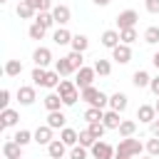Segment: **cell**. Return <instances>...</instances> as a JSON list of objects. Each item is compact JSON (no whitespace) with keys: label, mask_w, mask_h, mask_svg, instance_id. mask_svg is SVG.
<instances>
[{"label":"cell","mask_w":159,"mask_h":159,"mask_svg":"<svg viewBox=\"0 0 159 159\" xmlns=\"http://www.w3.org/2000/svg\"><path fill=\"white\" fill-rule=\"evenodd\" d=\"M55 92L62 97L65 107H72V104H77V99H82V94H80V87L75 84V80H62V82L57 84V89H55Z\"/></svg>","instance_id":"1"},{"label":"cell","mask_w":159,"mask_h":159,"mask_svg":"<svg viewBox=\"0 0 159 159\" xmlns=\"http://www.w3.org/2000/svg\"><path fill=\"white\" fill-rule=\"evenodd\" d=\"M5 75H7V77L22 75V62H20V60H7V62H5Z\"/></svg>","instance_id":"33"},{"label":"cell","mask_w":159,"mask_h":159,"mask_svg":"<svg viewBox=\"0 0 159 159\" xmlns=\"http://www.w3.org/2000/svg\"><path fill=\"white\" fill-rule=\"evenodd\" d=\"M92 2H94V5H97V7H107V5H109V2H112V0H92Z\"/></svg>","instance_id":"47"},{"label":"cell","mask_w":159,"mask_h":159,"mask_svg":"<svg viewBox=\"0 0 159 159\" xmlns=\"http://www.w3.org/2000/svg\"><path fill=\"white\" fill-rule=\"evenodd\" d=\"M117 132H119V137H122V139L134 137V132H137V122H134V119H124V122L119 124V129H117Z\"/></svg>","instance_id":"29"},{"label":"cell","mask_w":159,"mask_h":159,"mask_svg":"<svg viewBox=\"0 0 159 159\" xmlns=\"http://www.w3.org/2000/svg\"><path fill=\"white\" fill-rule=\"evenodd\" d=\"M35 22H40L45 30H50V27H55V17H52V10L50 12H37V17H35Z\"/></svg>","instance_id":"36"},{"label":"cell","mask_w":159,"mask_h":159,"mask_svg":"<svg viewBox=\"0 0 159 159\" xmlns=\"http://www.w3.org/2000/svg\"><path fill=\"white\" fill-rule=\"evenodd\" d=\"M67 60H70V65H72L75 72H80V70L84 67V55H82V52H70Z\"/></svg>","instance_id":"38"},{"label":"cell","mask_w":159,"mask_h":159,"mask_svg":"<svg viewBox=\"0 0 159 159\" xmlns=\"http://www.w3.org/2000/svg\"><path fill=\"white\" fill-rule=\"evenodd\" d=\"M80 144H82L84 149H92V147L97 144V137H94L89 129H82V132H80Z\"/></svg>","instance_id":"35"},{"label":"cell","mask_w":159,"mask_h":159,"mask_svg":"<svg viewBox=\"0 0 159 159\" xmlns=\"http://www.w3.org/2000/svg\"><path fill=\"white\" fill-rule=\"evenodd\" d=\"M70 47H72V52H82V55H84V50L89 47V37L82 35V32H77V35L72 37V45H70Z\"/></svg>","instance_id":"23"},{"label":"cell","mask_w":159,"mask_h":159,"mask_svg":"<svg viewBox=\"0 0 159 159\" xmlns=\"http://www.w3.org/2000/svg\"><path fill=\"white\" fill-rule=\"evenodd\" d=\"M127 107H129V97H127L124 92H114V94L109 97V109H114V112L122 114Z\"/></svg>","instance_id":"12"},{"label":"cell","mask_w":159,"mask_h":159,"mask_svg":"<svg viewBox=\"0 0 159 159\" xmlns=\"http://www.w3.org/2000/svg\"><path fill=\"white\" fill-rule=\"evenodd\" d=\"M149 89H152V94H154V97H159V75H157V77H152Z\"/></svg>","instance_id":"45"},{"label":"cell","mask_w":159,"mask_h":159,"mask_svg":"<svg viewBox=\"0 0 159 159\" xmlns=\"http://www.w3.org/2000/svg\"><path fill=\"white\" fill-rule=\"evenodd\" d=\"M72 32L67 30V27H57L55 32H52V40H55V45H60V47H65V45H72Z\"/></svg>","instance_id":"18"},{"label":"cell","mask_w":159,"mask_h":159,"mask_svg":"<svg viewBox=\"0 0 159 159\" xmlns=\"http://www.w3.org/2000/svg\"><path fill=\"white\" fill-rule=\"evenodd\" d=\"M154 109H157V117H159V97H157V102H154Z\"/></svg>","instance_id":"49"},{"label":"cell","mask_w":159,"mask_h":159,"mask_svg":"<svg viewBox=\"0 0 159 159\" xmlns=\"http://www.w3.org/2000/svg\"><path fill=\"white\" fill-rule=\"evenodd\" d=\"M87 154H89V152H87L82 144H77V147H72V149H70V154H67V157H70V159H87Z\"/></svg>","instance_id":"42"},{"label":"cell","mask_w":159,"mask_h":159,"mask_svg":"<svg viewBox=\"0 0 159 159\" xmlns=\"http://www.w3.org/2000/svg\"><path fill=\"white\" fill-rule=\"evenodd\" d=\"M149 82H152V75H149L147 70H137V72L132 75V84H134L137 89H144V87H149Z\"/></svg>","instance_id":"21"},{"label":"cell","mask_w":159,"mask_h":159,"mask_svg":"<svg viewBox=\"0 0 159 159\" xmlns=\"http://www.w3.org/2000/svg\"><path fill=\"white\" fill-rule=\"evenodd\" d=\"M119 42H122V40H119V30H104V32H102V45H104L107 50H114Z\"/></svg>","instance_id":"20"},{"label":"cell","mask_w":159,"mask_h":159,"mask_svg":"<svg viewBox=\"0 0 159 159\" xmlns=\"http://www.w3.org/2000/svg\"><path fill=\"white\" fill-rule=\"evenodd\" d=\"M152 65L159 70V52H154V57H152Z\"/></svg>","instance_id":"48"},{"label":"cell","mask_w":159,"mask_h":159,"mask_svg":"<svg viewBox=\"0 0 159 159\" xmlns=\"http://www.w3.org/2000/svg\"><path fill=\"white\" fill-rule=\"evenodd\" d=\"M15 97H17V102H20L22 107H30V104H35V99H37L35 84H20V87H17V92H15Z\"/></svg>","instance_id":"7"},{"label":"cell","mask_w":159,"mask_h":159,"mask_svg":"<svg viewBox=\"0 0 159 159\" xmlns=\"http://www.w3.org/2000/svg\"><path fill=\"white\" fill-rule=\"evenodd\" d=\"M55 70L60 72V77H70V75H75V70H72V65H70L67 55H65V57H60V60H55Z\"/></svg>","instance_id":"25"},{"label":"cell","mask_w":159,"mask_h":159,"mask_svg":"<svg viewBox=\"0 0 159 159\" xmlns=\"http://www.w3.org/2000/svg\"><path fill=\"white\" fill-rule=\"evenodd\" d=\"M67 149H70V147H67L62 139H52L50 147H47V157H52V159H62L65 154H70Z\"/></svg>","instance_id":"15"},{"label":"cell","mask_w":159,"mask_h":159,"mask_svg":"<svg viewBox=\"0 0 159 159\" xmlns=\"http://www.w3.org/2000/svg\"><path fill=\"white\" fill-rule=\"evenodd\" d=\"M94 77H97V72H94V67H82L80 72H75V84L80 87V92L82 89H87V87H92V82H94Z\"/></svg>","instance_id":"5"},{"label":"cell","mask_w":159,"mask_h":159,"mask_svg":"<svg viewBox=\"0 0 159 159\" xmlns=\"http://www.w3.org/2000/svg\"><path fill=\"white\" fill-rule=\"evenodd\" d=\"M149 129H152V137H159V117H157V119L149 124Z\"/></svg>","instance_id":"46"},{"label":"cell","mask_w":159,"mask_h":159,"mask_svg":"<svg viewBox=\"0 0 159 159\" xmlns=\"http://www.w3.org/2000/svg\"><path fill=\"white\" fill-rule=\"evenodd\" d=\"M119 40H122V45H132V42L139 40V35H137L134 27H129V30H119Z\"/></svg>","instance_id":"37"},{"label":"cell","mask_w":159,"mask_h":159,"mask_svg":"<svg viewBox=\"0 0 159 159\" xmlns=\"http://www.w3.org/2000/svg\"><path fill=\"white\" fill-rule=\"evenodd\" d=\"M0 122H2V127H15L20 122V114L15 109H2L0 112Z\"/></svg>","instance_id":"26"},{"label":"cell","mask_w":159,"mask_h":159,"mask_svg":"<svg viewBox=\"0 0 159 159\" xmlns=\"http://www.w3.org/2000/svg\"><path fill=\"white\" fill-rule=\"evenodd\" d=\"M52 132H55V129H52V127H47V124L37 127V129H35V142H37V144H42V147H50V142L55 139V137H52Z\"/></svg>","instance_id":"17"},{"label":"cell","mask_w":159,"mask_h":159,"mask_svg":"<svg viewBox=\"0 0 159 159\" xmlns=\"http://www.w3.org/2000/svg\"><path fill=\"white\" fill-rule=\"evenodd\" d=\"M137 119H139L142 124H152V122L157 119V109H154V104H139V109H137Z\"/></svg>","instance_id":"13"},{"label":"cell","mask_w":159,"mask_h":159,"mask_svg":"<svg viewBox=\"0 0 159 159\" xmlns=\"http://www.w3.org/2000/svg\"><path fill=\"white\" fill-rule=\"evenodd\" d=\"M32 62H35V67H50V62H52V50L50 47H35V52H32Z\"/></svg>","instance_id":"9"},{"label":"cell","mask_w":159,"mask_h":159,"mask_svg":"<svg viewBox=\"0 0 159 159\" xmlns=\"http://www.w3.org/2000/svg\"><path fill=\"white\" fill-rule=\"evenodd\" d=\"M22 2H27L35 12H50L55 5H52V0H22Z\"/></svg>","instance_id":"30"},{"label":"cell","mask_w":159,"mask_h":159,"mask_svg":"<svg viewBox=\"0 0 159 159\" xmlns=\"http://www.w3.org/2000/svg\"><path fill=\"white\" fill-rule=\"evenodd\" d=\"M0 109H10V89H0Z\"/></svg>","instance_id":"43"},{"label":"cell","mask_w":159,"mask_h":159,"mask_svg":"<svg viewBox=\"0 0 159 159\" xmlns=\"http://www.w3.org/2000/svg\"><path fill=\"white\" fill-rule=\"evenodd\" d=\"M139 159H157V157H149V154H147V157H139Z\"/></svg>","instance_id":"50"},{"label":"cell","mask_w":159,"mask_h":159,"mask_svg":"<svg viewBox=\"0 0 159 159\" xmlns=\"http://www.w3.org/2000/svg\"><path fill=\"white\" fill-rule=\"evenodd\" d=\"M114 159H134V157H114Z\"/></svg>","instance_id":"51"},{"label":"cell","mask_w":159,"mask_h":159,"mask_svg":"<svg viewBox=\"0 0 159 159\" xmlns=\"http://www.w3.org/2000/svg\"><path fill=\"white\" fill-rule=\"evenodd\" d=\"M114 20H117V27H119V30H129V27H134V25L139 22V12L129 7V10H122Z\"/></svg>","instance_id":"6"},{"label":"cell","mask_w":159,"mask_h":159,"mask_svg":"<svg viewBox=\"0 0 159 159\" xmlns=\"http://www.w3.org/2000/svg\"><path fill=\"white\" fill-rule=\"evenodd\" d=\"M104 119V109H97V107H87L84 109V122L92 124V122H102Z\"/></svg>","instance_id":"32"},{"label":"cell","mask_w":159,"mask_h":159,"mask_svg":"<svg viewBox=\"0 0 159 159\" xmlns=\"http://www.w3.org/2000/svg\"><path fill=\"white\" fill-rule=\"evenodd\" d=\"M45 32H47V30H45L40 22H35V20H32V25L27 27V35H30V40H37V42L45 37Z\"/></svg>","instance_id":"34"},{"label":"cell","mask_w":159,"mask_h":159,"mask_svg":"<svg viewBox=\"0 0 159 159\" xmlns=\"http://www.w3.org/2000/svg\"><path fill=\"white\" fill-rule=\"evenodd\" d=\"M52 17H55V25H57V27H67V22L72 20V10H70V5H65V2L55 5V7H52Z\"/></svg>","instance_id":"8"},{"label":"cell","mask_w":159,"mask_h":159,"mask_svg":"<svg viewBox=\"0 0 159 159\" xmlns=\"http://www.w3.org/2000/svg\"><path fill=\"white\" fill-rule=\"evenodd\" d=\"M82 94V102H87L89 107H97V109H104L107 104H109V97L102 92V89H97L94 84L92 87H87V89H82L80 92Z\"/></svg>","instance_id":"2"},{"label":"cell","mask_w":159,"mask_h":159,"mask_svg":"<svg viewBox=\"0 0 159 159\" xmlns=\"http://www.w3.org/2000/svg\"><path fill=\"white\" fill-rule=\"evenodd\" d=\"M42 104H45V109H47V112H60V109L65 107V102H62V97H60L57 92H50V94H45Z\"/></svg>","instance_id":"16"},{"label":"cell","mask_w":159,"mask_h":159,"mask_svg":"<svg viewBox=\"0 0 159 159\" xmlns=\"http://www.w3.org/2000/svg\"><path fill=\"white\" fill-rule=\"evenodd\" d=\"M144 7H147V12L159 15V0H144Z\"/></svg>","instance_id":"44"},{"label":"cell","mask_w":159,"mask_h":159,"mask_svg":"<svg viewBox=\"0 0 159 159\" xmlns=\"http://www.w3.org/2000/svg\"><path fill=\"white\" fill-rule=\"evenodd\" d=\"M30 80H32L35 87H45V82H47V70H45V67H35L32 75H30Z\"/></svg>","instance_id":"31"},{"label":"cell","mask_w":159,"mask_h":159,"mask_svg":"<svg viewBox=\"0 0 159 159\" xmlns=\"http://www.w3.org/2000/svg\"><path fill=\"white\" fill-rule=\"evenodd\" d=\"M0 2H7V0H0Z\"/></svg>","instance_id":"52"},{"label":"cell","mask_w":159,"mask_h":159,"mask_svg":"<svg viewBox=\"0 0 159 159\" xmlns=\"http://www.w3.org/2000/svg\"><path fill=\"white\" fill-rule=\"evenodd\" d=\"M87 129L97 137V139H102L104 137V132H107V127H104V122H92V124H87Z\"/></svg>","instance_id":"41"},{"label":"cell","mask_w":159,"mask_h":159,"mask_svg":"<svg viewBox=\"0 0 159 159\" xmlns=\"http://www.w3.org/2000/svg\"><path fill=\"white\" fill-rule=\"evenodd\" d=\"M47 127H52V129H65L67 127V117H65V112L60 109V112H47V122H45Z\"/></svg>","instance_id":"14"},{"label":"cell","mask_w":159,"mask_h":159,"mask_svg":"<svg viewBox=\"0 0 159 159\" xmlns=\"http://www.w3.org/2000/svg\"><path fill=\"white\" fill-rule=\"evenodd\" d=\"M144 42H147V45H157V42H159V27H157V25H149V27L144 30Z\"/></svg>","instance_id":"39"},{"label":"cell","mask_w":159,"mask_h":159,"mask_svg":"<svg viewBox=\"0 0 159 159\" xmlns=\"http://www.w3.org/2000/svg\"><path fill=\"white\" fill-rule=\"evenodd\" d=\"M89 154H92V159H114V154H117V147H112L109 142H102V139H97V144L89 149Z\"/></svg>","instance_id":"4"},{"label":"cell","mask_w":159,"mask_h":159,"mask_svg":"<svg viewBox=\"0 0 159 159\" xmlns=\"http://www.w3.org/2000/svg\"><path fill=\"white\" fill-rule=\"evenodd\" d=\"M142 152H144V144L139 139H134V137H127V139H119L114 157H139Z\"/></svg>","instance_id":"3"},{"label":"cell","mask_w":159,"mask_h":159,"mask_svg":"<svg viewBox=\"0 0 159 159\" xmlns=\"http://www.w3.org/2000/svg\"><path fill=\"white\" fill-rule=\"evenodd\" d=\"M92 67H94V72H97L99 77H109V75H112V62H109V60H102V57H99V60H94Z\"/></svg>","instance_id":"28"},{"label":"cell","mask_w":159,"mask_h":159,"mask_svg":"<svg viewBox=\"0 0 159 159\" xmlns=\"http://www.w3.org/2000/svg\"><path fill=\"white\" fill-rule=\"evenodd\" d=\"M47 159H52V157H47Z\"/></svg>","instance_id":"53"},{"label":"cell","mask_w":159,"mask_h":159,"mask_svg":"<svg viewBox=\"0 0 159 159\" xmlns=\"http://www.w3.org/2000/svg\"><path fill=\"white\" fill-rule=\"evenodd\" d=\"M112 60H114V62H119V65H127V62L132 60V47L119 42V45L112 50Z\"/></svg>","instance_id":"11"},{"label":"cell","mask_w":159,"mask_h":159,"mask_svg":"<svg viewBox=\"0 0 159 159\" xmlns=\"http://www.w3.org/2000/svg\"><path fill=\"white\" fill-rule=\"evenodd\" d=\"M144 149H147V154H149V157H159V137H152V139H147Z\"/></svg>","instance_id":"40"},{"label":"cell","mask_w":159,"mask_h":159,"mask_svg":"<svg viewBox=\"0 0 159 159\" xmlns=\"http://www.w3.org/2000/svg\"><path fill=\"white\" fill-rule=\"evenodd\" d=\"M60 139L72 149V147H77V144H80V132H77V129H72V127H65V129L60 132Z\"/></svg>","instance_id":"19"},{"label":"cell","mask_w":159,"mask_h":159,"mask_svg":"<svg viewBox=\"0 0 159 159\" xmlns=\"http://www.w3.org/2000/svg\"><path fill=\"white\" fill-rule=\"evenodd\" d=\"M15 15H17L20 20H32V17H37V12H35L27 2H22V0H20V2H17V7H15Z\"/></svg>","instance_id":"24"},{"label":"cell","mask_w":159,"mask_h":159,"mask_svg":"<svg viewBox=\"0 0 159 159\" xmlns=\"http://www.w3.org/2000/svg\"><path fill=\"white\" fill-rule=\"evenodd\" d=\"M22 149H25V147H20L15 139H7V142L2 144V157H5V159H22Z\"/></svg>","instance_id":"10"},{"label":"cell","mask_w":159,"mask_h":159,"mask_svg":"<svg viewBox=\"0 0 159 159\" xmlns=\"http://www.w3.org/2000/svg\"><path fill=\"white\" fill-rule=\"evenodd\" d=\"M12 139H15L20 147H27L30 142H35V132H30V129H17V132L12 134Z\"/></svg>","instance_id":"27"},{"label":"cell","mask_w":159,"mask_h":159,"mask_svg":"<svg viewBox=\"0 0 159 159\" xmlns=\"http://www.w3.org/2000/svg\"><path fill=\"white\" fill-rule=\"evenodd\" d=\"M102 122H104V127H107V129H119V124H122L124 119H122V114H119V112H114V109H107Z\"/></svg>","instance_id":"22"}]
</instances>
